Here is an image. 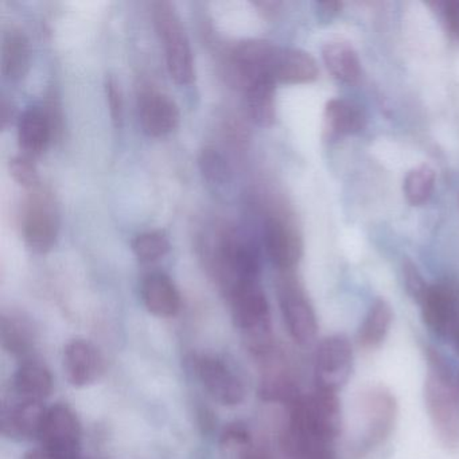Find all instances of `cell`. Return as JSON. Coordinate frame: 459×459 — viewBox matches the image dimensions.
Instances as JSON below:
<instances>
[{"mask_svg":"<svg viewBox=\"0 0 459 459\" xmlns=\"http://www.w3.org/2000/svg\"><path fill=\"white\" fill-rule=\"evenodd\" d=\"M232 316L249 351L265 356L273 348L270 306L256 281H241L230 290Z\"/></svg>","mask_w":459,"mask_h":459,"instance_id":"obj_1","label":"cell"},{"mask_svg":"<svg viewBox=\"0 0 459 459\" xmlns=\"http://www.w3.org/2000/svg\"><path fill=\"white\" fill-rule=\"evenodd\" d=\"M152 20L165 48L171 80L178 85L192 84L195 77L192 48L176 7L170 2H157L152 4Z\"/></svg>","mask_w":459,"mask_h":459,"instance_id":"obj_2","label":"cell"},{"mask_svg":"<svg viewBox=\"0 0 459 459\" xmlns=\"http://www.w3.org/2000/svg\"><path fill=\"white\" fill-rule=\"evenodd\" d=\"M424 402L440 442L448 448L459 446V394L453 377L429 372Z\"/></svg>","mask_w":459,"mask_h":459,"instance_id":"obj_3","label":"cell"},{"mask_svg":"<svg viewBox=\"0 0 459 459\" xmlns=\"http://www.w3.org/2000/svg\"><path fill=\"white\" fill-rule=\"evenodd\" d=\"M60 217L55 198L41 185L29 190L23 205L22 233L26 246L36 254H47L55 247Z\"/></svg>","mask_w":459,"mask_h":459,"instance_id":"obj_4","label":"cell"},{"mask_svg":"<svg viewBox=\"0 0 459 459\" xmlns=\"http://www.w3.org/2000/svg\"><path fill=\"white\" fill-rule=\"evenodd\" d=\"M42 448L60 459H82V424L64 404L48 408L39 435Z\"/></svg>","mask_w":459,"mask_h":459,"instance_id":"obj_5","label":"cell"},{"mask_svg":"<svg viewBox=\"0 0 459 459\" xmlns=\"http://www.w3.org/2000/svg\"><path fill=\"white\" fill-rule=\"evenodd\" d=\"M361 413L364 434L359 451L372 450L391 435L397 418V403L394 394L385 386H370L361 394Z\"/></svg>","mask_w":459,"mask_h":459,"instance_id":"obj_6","label":"cell"},{"mask_svg":"<svg viewBox=\"0 0 459 459\" xmlns=\"http://www.w3.org/2000/svg\"><path fill=\"white\" fill-rule=\"evenodd\" d=\"M353 368V349L346 335L334 334L325 338L316 349V388L337 392L345 385Z\"/></svg>","mask_w":459,"mask_h":459,"instance_id":"obj_7","label":"cell"},{"mask_svg":"<svg viewBox=\"0 0 459 459\" xmlns=\"http://www.w3.org/2000/svg\"><path fill=\"white\" fill-rule=\"evenodd\" d=\"M278 295L290 335L300 345L310 342L316 337L318 325L313 306L308 302L302 287L295 279L286 276L279 283Z\"/></svg>","mask_w":459,"mask_h":459,"instance_id":"obj_8","label":"cell"},{"mask_svg":"<svg viewBox=\"0 0 459 459\" xmlns=\"http://www.w3.org/2000/svg\"><path fill=\"white\" fill-rule=\"evenodd\" d=\"M420 305L429 329L439 337L451 340L459 327L458 287L448 281L429 286Z\"/></svg>","mask_w":459,"mask_h":459,"instance_id":"obj_9","label":"cell"},{"mask_svg":"<svg viewBox=\"0 0 459 459\" xmlns=\"http://www.w3.org/2000/svg\"><path fill=\"white\" fill-rule=\"evenodd\" d=\"M197 373L201 383L216 402L228 407L243 402L246 396L243 383L221 359L213 356L201 357L197 362Z\"/></svg>","mask_w":459,"mask_h":459,"instance_id":"obj_10","label":"cell"},{"mask_svg":"<svg viewBox=\"0 0 459 459\" xmlns=\"http://www.w3.org/2000/svg\"><path fill=\"white\" fill-rule=\"evenodd\" d=\"M139 120L147 135L160 138L178 127V106L166 93L144 90L139 96Z\"/></svg>","mask_w":459,"mask_h":459,"instance_id":"obj_11","label":"cell"},{"mask_svg":"<svg viewBox=\"0 0 459 459\" xmlns=\"http://www.w3.org/2000/svg\"><path fill=\"white\" fill-rule=\"evenodd\" d=\"M276 52L278 47L263 39H247L233 49V69L244 87L255 80L273 77Z\"/></svg>","mask_w":459,"mask_h":459,"instance_id":"obj_12","label":"cell"},{"mask_svg":"<svg viewBox=\"0 0 459 459\" xmlns=\"http://www.w3.org/2000/svg\"><path fill=\"white\" fill-rule=\"evenodd\" d=\"M64 370L72 385L87 386L103 375L104 359L92 343L74 340L64 349Z\"/></svg>","mask_w":459,"mask_h":459,"instance_id":"obj_13","label":"cell"},{"mask_svg":"<svg viewBox=\"0 0 459 459\" xmlns=\"http://www.w3.org/2000/svg\"><path fill=\"white\" fill-rule=\"evenodd\" d=\"M264 241L268 256L281 270H291L302 256V241L299 235L283 219L271 217L267 220Z\"/></svg>","mask_w":459,"mask_h":459,"instance_id":"obj_14","label":"cell"},{"mask_svg":"<svg viewBox=\"0 0 459 459\" xmlns=\"http://www.w3.org/2000/svg\"><path fill=\"white\" fill-rule=\"evenodd\" d=\"M47 410L42 403L23 402L18 399L14 404L4 408L2 413V434L17 439L39 437Z\"/></svg>","mask_w":459,"mask_h":459,"instance_id":"obj_15","label":"cell"},{"mask_svg":"<svg viewBox=\"0 0 459 459\" xmlns=\"http://www.w3.org/2000/svg\"><path fill=\"white\" fill-rule=\"evenodd\" d=\"M273 77L281 84H306L318 77V66L305 50L278 48L273 60Z\"/></svg>","mask_w":459,"mask_h":459,"instance_id":"obj_16","label":"cell"},{"mask_svg":"<svg viewBox=\"0 0 459 459\" xmlns=\"http://www.w3.org/2000/svg\"><path fill=\"white\" fill-rule=\"evenodd\" d=\"M142 299L150 313L157 316H174L181 308V295L165 273H152L142 283Z\"/></svg>","mask_w":459,"mask_h":459,"instance_id":"obj_17","label":"cell"},{"mask_svg":"<svg viewBox=\"0 0 459 459\" xmlns=\"http://www.w3.org/2000/svg\"><path fill=\"white\" fill-rule=\"evenodd\" d=\"M53 138L52 127L44 109H26L18 120V143L28 157H37L47 150Z\"/></svg>","mask_w":459,"mask_h":459,"instance_id":"obj_18","label":"cell"},{"mask_svg":"<svg viewBox=\"0 0 459 459\" xmlns=\"http://www.w3.org/2000/svg\"><path fill=\"white\" fill-rule=\"evenodd\" d=\"M53 378L42 362L29 359L18 368L14 376V391L23 402L42 403L49 397Z\"/></svg>","mask_w":459,"mask_h":459,"instance_id":"obj_19","label":"cell"},{"mask_svg":"<svg viewBox=\"0 0 459 459\" xmlns=\"http://www.w3.org/2000/svg\"><path fill=\"white\" fill-rule=\"evenodd\" d=\"M30 66V44L21 29L4 30L2 39V72L10 80H20Z\"/></svg>","mask_w":459,"mask_h":459,"instance_id":"obj_20","label":"cell"},{"mask_svg":"<svg viewBox=\"0 0 459 459\" xmlns=\"http://www.w3.org/2000/svg\"><path fill=\"white\" fill-rule=\"evenodd\" d=\"M275 85L273 77H263L244 87L249 117L260 127H271L275 123Z\"/></svg>","mask_w":459,"mask_h":459,"instance_id":"obj_21","label":"cell"},{"mask_svg":"<svg viewBox=\"0 0 459 459\" xmlns=\"http://www.w3.org/2000/svg\"><path fill=\"white\" fill-rule=\"evenodd\" d=\"M325 130L329 135H351L365 127L364 111L353 101L333 99L325 107Z\"/></svg>","mask_w":459,"mask_h":459,"instance_id":"obj_22","label":"cell"},{"mask_svg":"<svg viewBox=\"0 0 459 459\" xmlns=\"http://www.w3.org/2000/svg\"><path fill=\"white\" fill-rule=\"evenodd\" d=\"M322 58L330 74L345 84H357L361 76L359 57L346 42H329L322 48Z\"/></svg>","mask_w":459,"mask_h":459,"instance_id":"obj_23","label":"cell"},{"mask_svg":"<svg viewBox=\"0 0 459 459\" xmlns=\"http://www.w3.org/2000/svg\"><path fill=\"white\" fill-rule=\"evenodd\" d=\"M392 308L384 299H377L368 311L361 327H359L357 341L362 349L378 348L385 340L392 324Z\"/></svg>","mask_w":459,"mask_h":459,"instance_id":"obj_24","label":"cell"},{"mask_svg":"<svg viewBox=\"0 0 459 459\" xmlns=\"http://www.w3.org/2000/svg\"><path fill=\"white\" fill-rule=\"evenodd\" d=\"M0 335L4 349L10 353L23 356L33 346V327L21 316H2Z\"/></svg>","mask_w":459,"mask_h":459,"instance_id":"obj_25","label":"cell"},{"mask_svg":"<svg viewBox=\"0 0 459 459\" xmlns=\"http://www.w3.org/2000/svg\"><path fill=\"white\" fill-rule=\"evenodd\" d=\"M221 454L224 459L256 458L251 435L244 424L233 423L225 427L221 435Z\"/></svg>","mask_w":459,"mask_h":459,"instance_id":"obj_26","label":"cell"},{"mask_svg":"<svg viewBox=\"0 0 459 459\" xmlns=\"http://www.w3.org/2000/svg\"><path fill=\"white\" fill-rule=\"evenodd\" d=\"M435 186V171L429 165H420L408 171L404 179V195L413 206L423 205L431 197Z\"/></svg>","mask_w":459,"mask_h":459,"instance_id":"obj_27","label":"cell"},{"mask_svg":"<svg viewBox=\"0 0 459 459\" xmlns=\"http://www.w3.org/2000/svg\"><path fill=\"white\" fill-rule=\"evenodd\" d=\"M201 173L214 190H224L232 179V171L227 160L214 149H204L200 160Z\"/></svg>","mask_w":459,"mask_h":459,"instance_id":"obj_28","label":"cell"},{"mask_svg":"<svg viewBox=\"0 0 459 459\" xmlns=\"http://www.w3.org/2000/svg\"><path fill=\"white\" fill-rule=\"evenodd\" d=\"M133 251L141 262H155L170 251V243L165 233L152 230L134 238Z\"/></svg>","mask_w":459,"mask_h":459,"instance_id":"obj_29","label":"cell"},{"mask_svg":"<svg viewBox=\"0 0 459 459\" xmlns=\"http://www.w3.org/2000/svg\"><path fill=\"white\" fill-rule=\"evenodd\" d=\"M10 173L15 182H18L25 189L33 190L39 186V171L28 155H18V157L12 158L10 160Z\"/></svg>","mask_w":459,"mask_h":459,"instance_id":"obj_30","label":"cell"},{"mask_svg":"<svg viewBox=\"0 0 459 459\" xmlns=\"http://www.w3.org/2000/svg\"><path fill=\"white\" fill-rule=\"evenodd\" d=\"M403 275H404L405 289H407L410 297L412 298L413 300H416V302L421 303L427 290H429V286H427L426 281L421 278L418 268H416L410 260H407L404 265H403Z\"/></svg>","mask_w":459,"mask_h":459,"instance_id":"obj_31","label":"cell"},{"mask_svg":"<svg viewBox=\"0 0 459 459\" xmlns=\"http://www.w3.org/2000/svg\"><path fill=\"white\" fill-rule=\"evenodd\" d=\"M107 101H108L109 114H111L112 122L117 127L122 123L123 117V99L122 91L119 84L114 77H107L106 82Z\"/></svg>","mask_w":459,"mask_h":459,"instance_id":"obj_32","label":"cell"},{"mask_svg":"<svg viewBox=\"0 0 459 459\" xmlns=\"http://www.w3.org/2000/svg\"><path fill=\"white\" fill-rule=\"evenodd\" d=\"M443 14L448 30L459 39V0H451L443 4Z\"/></svg>","mask_w":459,"mask_h":459,"instance_id":"obj_33","label":"cell"},{"mask_svg":"<svg viewBox=\"0 0 459 459\" xmlns=\"http://www.w3.org/2000/svg\"><path fill=\"white\" fill-rule=\"evenodd\" d=\"M316 7H318L319 18L327 22V21H332L335 15L340 14L342 4L341 2H321L316 4Z\"/></svg>","mask_w":459,"mask_h":459,"instance_id":"obj_34","label":"cell"},{"mask_svg":"<svg viewBox=\"0 0 459 459\" xmlns=\"http://www.w3.org/2000/svg\"><path fill=\"white\" fill-rule=\"evenodd\" d=\"M15 117V108L13 106L12 101L7 100V99H2V103H0V126L4 130H6L7 127L13 125V120Z\"/></svg>","mask_w":459,"mask_h":459,"instance_id":"obj_35","label":"cell"},{"mask_svg":"<svg viewBox=\"0 0 459 459\" xmlns=\"http://www.w3.org/2000/svg\"><path fill=\"white\" fill-rule=\"evenodd\" d=\"M254 4L260 10L262 14L267 15V17L275 15L281 6V4H279V2H256V4Z\"/></svg>","mask_w":459,"mask_h":459,"instance_id":"obj_36","label":"cell"},{"mask_svg":"<svg viewBox=\"0 0 459 459\" xmlns=\"http://www.w3.org/2000/svg\"><path fill=\"white\" fill-rule=\"evenodd\" d=\"M23 459H60L57 456L50 454L49 451L45 450V448H36V450L28 451V453L23 455Z\"/></svg>","mask_w":459,"mask_h":459,"instance_id":"obj_37","label":"cell"},{"mask_svg":"<svg viewBox=\"0 0 459 459\" xmlns=\"http://www.w3.org/2000/svg\"><path fill=\"white\" fill-rule=\"evenodd\" d=\"M451 341H453L454 349H455L456 353L459 354V327L455 330V333H454Z\"/></svg>","mask_w":459,"mask_h":459,"instance_id":"obj_38","label":"cell"},{"mask_svg":"<svg viewBox=\"0 0 459 459\" xmlns=\"http://www.w3.org/2000/svg\"><path fill=\"white\" fill-rule=\"evenodd\" d=\"M455 386H456V391H458V394H459V375H458V378H456V381H455Z\"/></svg>","mask_w":459,"mask_h":459,"instance_id":"obj_39","label":"cell"}]
</instances>
